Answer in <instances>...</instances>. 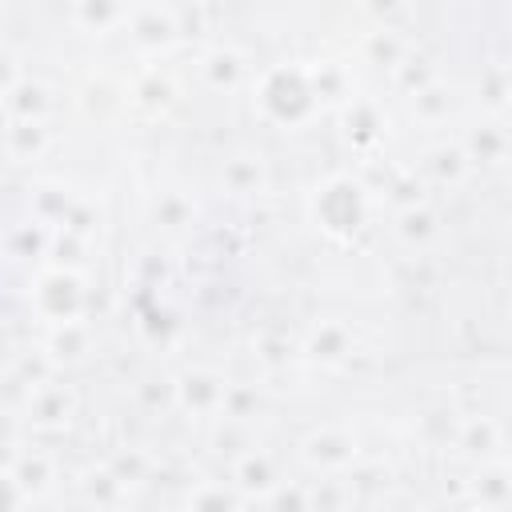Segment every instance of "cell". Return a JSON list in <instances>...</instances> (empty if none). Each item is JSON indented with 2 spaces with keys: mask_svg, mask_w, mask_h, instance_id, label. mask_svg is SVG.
I'll use <instances>...</instances> for the list:
<instances>
[{
  "mask_svg": "<svg viewBox=\"0 0 512 512\" xmlns=\"http://www.w3.org/2000/svg\"><path fill=\"white\" fill-rule=\"evenodd\" d=\"M124 28L132 32V40H136L140 48H168V44L180 36V32H176V12H172V8H156V4L128 8Z\"/></svg>",
  "mask_w": 512,
  "mask_h": 512,
  "instance_id": "8992f818",
  "label": "cell"
},
{
  "mask_svg": "<svg viewBox=\"0 0 512 512\" xmlns=\"http://www.w3.org/2000/svg\"><path fill=\"white\" fill-rule=\"evenodd\" d=\"M312 216L332 236H356L368 220V192L352 176H328L312 196Z\"/></svg>",
  "mask_w": 512,
  "mask_h": 512,
  "instance_id": "7a4b0ae2",
  "label": "cell"
},
{
  "mask_svg": "<svg viewBox=\"0 0 512 512\" xmlns=\"http://www.w3.org/2000/svg\"><path fill=\"white\" fill-rule=\"evenodd\" d=\"M200 76L208 80V88H216V92H232V88L248 76V60H244L240 48H232V44H216V48L204 52V60H200Z\"/></svg>",
  "mask_w": 512,
  "mask_h": 512,
  "instance_id": "ba28073f",
  "label": "cell"
},
{
  "mask_svg": "<svg viewBox=\"0 0 512 512\" xmlns=\"http://www.w3.org/2000/svg\"><path fill=\"white\" fill-rule=\"evenodd\" d=\"M276 484L280 480H276V464H272L268 452L248 448L244 456H236V464H232V488L236 492H244V496H272Z\"/></svg>",
  "mask_w": 512,
  "mask_h": 512,
  "instance_id": "52a82bcc",
  "label": "cell"
},
{
  "mask_svg": "<svg viewBox=\"0 0 512 512\" xmlns=\"http://www.w3.org/2000/svg\"><path fill=\"white\" fill-rule=\"evenodd\" d=\"M428 168H432V176H436L440 184H456V180H464V172H468V156H464L460 144H444V148H436V152L428 156Z\"/></svg>",
  "mask_w": 512,
  "mask_h": 512,
  "instance_id": "603a6c76",
  "label": "cell"
},
{
  "mask_svg": "<svg viewBox=\"0 0 512 512\" xmlns=\"http://www.w3.org/2000/svg\"><path fill=\"white\" fill-rule=\"evenodd\" d=\"M256 104L264 108L268 120L276 124H300L308 120L320 104L312 96V84H308V72L304 68H292V64H276L260 76V88H256Z\"/></svg>",
  "mask_w": 512,
  "mask_h": 512,
  "instance_id": "6da1fadb",
  "label": "cell"
},
{
  "mask_svg": "<svg viewBox=\"0 0 512 512\" xmlns=\"http://www.w3.org/2000/svg\"><path fill=\"white\" fill-rule=\"evenodd\" d=\"M480 484H476V496H480V504H488L492 512H500L504 508V500H508V480H504V464L500 460H492L480 476H476Z\"/></svg>",
  "mask_w": 512,
  "mask_h": 512,
  "instance_id": "cb8c5ba5",
  "label": "cell"
},
{
  "mask_svg": "<svg viewBox=\"0 0 512 512\" xmlns=\"http://www.w3.org/2000/svg\"><path fill=\"white\" fill-rule=\"evenodd\" d=\"M224 392H228V380L212 368H184L172 384V396L184 412L192 416H220L224 408Z\"/></svg>",
  "mask_w": 512,
  "mask_h": 512,
  "instance_id": "277c9868",
  "label": "cell"
},
{
  "mask_svg": "<svg viewBox=\"0 0 512 512\" xmlns=\"http://www.w3.org/2000/svg\"><path fill=\"white\" fill-rule=\"evenodd\" d=\"M256 404H260L256 388H248V384H228L220 416H224V420H248V416L256 412Z\"/></svg>",
  "mask_w": 512,
  "mask_h": 512,
  "instance_id": "484cf974",
  "label": "cell"
},
{
  "mask_svg": "<svg viewBox=\"0 0 512 512\" xmlns=\"http://www.w3.org/2000/svg\"><path fill=\"white\" fill-rule=\"evenodd\" d=\"M84 488H88V496H92V500H100V504H108V500H116V496L124 492V484L116 480V472H112V468H100V472H88V480H84Z\"/></svg>",
  "mask_w": 512,
  "mask_h": 512,
  "instance_id": "f1b7e54d",
  "label": "cell"
},
{
  "mask_svg": "<svg viewBox=\"0 0 512 512\" xmlns=\"http://www.w3.org/2000/svg\"><path fill=\"white\" fill-rule=\"evenodd\" d=\"M380 128H384V120H380V108H376L372 100H352V104L344 108V132H348V140H352L356 148L376 144V140H380Z\"/></svg>",
  "mask_w": 512,
  "mask_h": 512,
  "instance_id": "7c38bea8",
  "label": "cell"
},
{
  "mask_svg": "<svg viewBox=\"0 0 512 512\" xmlns=\"http://www.w3.org/2000/svg\"><path fill=\"white\" fill-rule=\"evenodd\" d=\"M4 108H8L16 120H40L44 108H48V88H44L40 80H24V76H20V84L4 96Z\"/></svg>",
  "mask_w": 512,
  "mask_h": 512,
  "instance_id": "2e32d148",
  "label": "cell"
},
{
  "mask_svg": "<svg viewBox=\"0 0 512 512\" xmlns=\"http://www.w3.org/2000/svg\"><path fill=\"white\" fill-rule=\"evenodd\" d=\"M276 512H308V492L296 484H276V492L268 496Z\"/></svg>",
  "mask_w": 512,
  "mask_h": 512,
  "instance_id": "f546056e",
  "label": "cell"
},
{
  "mask_svg": "<svg viewBox=\"0 0 512 512\" xmlns=\"http://www.w3.org/2000/svg\"><path fill=\"white\" fill-rule=\"evenodd\" d=\"M224 184H228V192H240V196L260 192V188H264V168H260V160H256V156H232V160L224 164Z\"/></svg>",
  "mask_w": 512,
  "mask_h": 512,
  "instance_id": "44dd1931",
  "label": "cell"
},
{
  "mask_svg": "<svg viewBox=\"0 0 512 512\" xmlns=\"http://www.w3.org/2000/svg\"><path fill=\"white\" fill-rule=\"evenodd\" d=\"M72 416V392L64 384H36L28 396V420L40 428H60Z\"/></svg>",
  "mask_w": 512,
  "mask_h": 512,
  "instance_id": "9c48e42d",
  "label": "cell"
},
{
  "mask_svg": "<svg viewBox=\"0 0 512 512\" xmlns=\"http://www.w3.org/2000/svg\"><path fill=\"white\" fill-rule=\"evenodd\" d=\"M8 472L16 476V484H20L24 496H40V492L48 488V480H52V464H48V456H40V452H24Z\"/></svg>",
  "mask_w": 512,
  "mask_h": 512,
  "instance_id": "d6986e66",
  "label": "cell"
},
{
  "mask_svg": "<svg viewBox=\"0 0 512 512\" xmlns=\"http://www.w3.org/2000/svg\"><path fill=\"white\" fill-rule=\"evenodd\" d=\"M456 444H460L468 456L496 460V452H500V428H496L488 416H472V420H464V428H460Z\"/></svg>",
  "mask_w": 512,
  "mask_h": 512,
  "instance_id": "5bb4252c",
  "label": "cell"
},
{
  "mask_svg": "<svg viewBox=\"0 0 512 512\" xmlns=\"http://www.w3.org/2000/svg\"><path fill=\"white\" fill-rule=\"evenodd\" d=\"M20 504H24V492H20L16 476L8 468H0V512H20Z\"/></svg>",
  "mask_w": 512,
  "mask_h": 512,
  "instance_id": "4dcf8cb0",
  "label": "cell"
},
{
  "mask_svg": "<svg viewBox=\"0 0 512 512\" xmlns=\"http://www.w3.org/2000/svg\"><path fill=\"white\" fill-rule=\"evenodd\" d=\"M188 512H240V496L232 484L204 480L188 492Z\"/></svg>",
  "mask_w": 512,
  "mask_h": 512,
  "instance_id": "e0dca14e",
  "label": "cell"
},
{
  "mask_svg": "<svg viewBox=\"0 0 512 512\" xmlns=\"http://www.w3.org/2000/svg\"><path fill=\"white\" fill-rule=\"evenodd\" d=\"M464 156L468 164H500L508 156V132L500 120H488V124H476L468 132V144H464Z\"/></svg>",
  "mask_w": 512,
  "mask_h": 512,
  "instance_id": "30bf717a",
  "label": "cell"
},
{
  "mask_svg": "<svg viewBox=\"0 0 512 512\" xmlns=\"http://www.w3.org/2000/svg\"><path fill=\"white\" fill-rule=\"evenodd\" d=\"M392 76H396V84H400L408 96H416L420 88L436 84V72L428 68V60H416V56H404V60L392 68Z\"/></svg>",
  "mask_w": 512,
  "mask_h": 512,
  "instance_id": "d4e9b609",
  "label": "cell"
},
{
  "mask_svg": "<svg viewBox=\"0 0 512 512\" xmlns=\"http://www.w3.org/2000/svg\"><path fill=\"white\" fill-rule=\"evenodd\" d=\"M16 84H20V68H16V60H12L8 52H0V104H4V96H8Z\"/></svg>",
  "mask_w": 512,
  "mask_h": 512,
  "instance_id": "d6a6232c",
  "label": "cell"
},
{
  "mask_svg": "<svg viewBox=\"0 0 512 512\" xmlns=\"http://www.w3.org/2000/svg\"><path fill=\"white\" fill-rule=\"evenodd\" d=\"M124 16H128L124 4H104V0H96V4H76V8H72V20H76L84 32H112V28L124 24Z\"/></svg>",
  "mask_w": 512,
  "mask_h": 512,
  "instance_id": "ac0fdd59",
  "label": "cell"
},
{
  "mask_svg": "<svg viewBox=\"0 0 512 512\" xmlns=\"http://www.w3.org/2000/svg\"><path fill=\"white\" fill-rule=\"evenodd\" d=\"M32 308L52 320V324H68V320H80V308H84V284L76 272L68 268H44L32 284Z\"/></svg>",
  "mask_w": 512,
  "mask_h": 512,
  "instance_id": "3957f363",
  "label": "cell"
},
{
  "mask_svg": "<svg viewBox=\"0 0 512 512\" xmlns=\"http://www.w3.org/2000/svg\"><path fill=\"white\" fill-rule=\"evenodd\" d=\"M396 232H400L404 244H424V240L436 232V216H432L424 204L400 208V216H396Z\"/></svg>",
  "mask_w": 512,
  "mask_h": 512,
  "instance_id": "7402d4cb",
  "label": "cell"
},
{
  "mask_svg": "<svg viewBox=\"0 0 512 512\" xmlns=\"http://www.w3.org/2000/svg\"><path fill=\"white\" fill-rule=\"evenodd\" d=\"M256 348H260L256 356H260L268 368H280V364H288V344H284V340H260Z\"/></svg>",
  "mask_w": 512,
  "mask_h": 512,
  "instance_id": "1f68e13d",
  "label": "cell"
},
{
  "mask_svg": "<svg viewBox=\"0 0 512 512\" xmlns=\"http://www.w3.org/2000/svg\"><path fill=\"white\" fill-rule=\"evenodd\" d=\"M300 456L304 464H312L316 472H340L356 460V436L348 428H316L300 440Z\"/></svg>",
  "mask_w": 512,
  "mask_h": 512,
  "instance_id": "5b68a950",
  "label": "cell"
},
{
  "mask_svg": "<svg viewBox=\"0 0 512 512\" xmlns=\"http://www.w3.org/2000/svg\"><path fill=\"white\" fill-rule=\"evenodd\" d=\"M4 148H8V156H16V160H36V156L48 148V128H44V120H12L8 132H4Z\"/></svg>",
  "mask_w": 512,
  "mask_h": 512,
  "instance_id": "4fadbf2b",
  "label": "cell"
},
{
  "mask_svg": "<svg viewBox=\"0 0 512 512\" xmlns=\"http://www.w3.org/2000/svg\"><path fill=\"white\" fill-rule=\"evenodd\" d=\"M412 108H416V116L420 120H440V116H448V96H444V88L440 84H428V88H420L416 96H412Z\"/></svg>",
  "mask_w": 512,
  "mask_h": 512,
  "instance_id": "83f0119b",
  "label": "cell"
},
{
  "mask_svg": "<svg viewBox=\"0 0 512 512\" xmlns=\"http://www.w3.org/2000/svg\"><path fill=\"white\" fill-rule=\"evenodd\" d=\"M136 96H144L148 104H164V100H168V84H164L160 76H148V80L136 88Z\"/></svg>",
  "mask_w": 512,
  "mask_h": 512,
  "instance_id": "836d02e7",
  "label": "cell"
},
{
  "mask_svg": "<svg viewBox=\"0 0 512 512\" xmlns=\"http://www.w3.org/2000/svg\"><path fill=\"white\" fill-rule=\"evenodd\" d=\"M88 352V328L80 320H68V324H56L52 336H48V356L52 360H76Z\"/></svg>",
  "mask_w": 512,
  "mask_h": 512,
  "instance_id": "ffe728a7",
  "label": "cell"
},
{
  "mask_svg": "<svg viewBox=\"0 0 512 512\" xmlns=\"http://www.w3.org/2000/svg\"><path fill=\"white\" fill-rule=\"evenodd\" d=\"M408 56V48H404V40H400V32L396 28H372L368 36H364V60L368 64H380V68H396L400 60Z\"/></svg>",
  "mask_w": 512,
  "mask_h": 512,
  "instance_id": "9a60e30c",
  "label": "cell"
},
{
  "mask_svg": "<svg viewBox=\"0 0 512 512\" xmlns=\"http://www.w3.org/2000/svg\"><path fill=\"white\" fill-rule=\"evenodd\" d=\"M156 220H160L164 228H184V224L192 220V200L180 196V192L160 196V204H156Z\"/></svg>",
  "mask_w": 512,
  "mask_h": 512,
  "instance_id": "4316f807",
  "label": "cell"
},
{
  "mask_svg": "<svg viewBox=\"0 0 512 512\" xmlns=\"http://www.w3.org/2000/svg\"><path fill=\"white\" fill-rule=\"evenodd\" d=\"M304 352H308L312 360H324V364L344 360V356L352 352V332H348V324H340V320H324L320 328H312Z\"/></svg>",
  "mask_w": 512,
  "mask_h": 512,
  "instance_id": "8fae6325",
  "label": "cell"
}]
</instances>
